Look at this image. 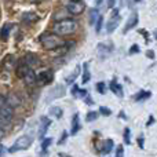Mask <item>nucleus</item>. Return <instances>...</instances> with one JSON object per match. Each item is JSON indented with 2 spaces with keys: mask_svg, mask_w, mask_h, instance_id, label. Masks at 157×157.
<instances>
[{
  "mask_svg": "<svg viewBox=\"0 0 157 157\" xmlns=\"http://www.w3.org/2000/svg\"><path fill=\"white\" fill-rule=\"evenodd\" d=\"M3 136H4V130H3V128H0V139H2Z\"/></svg>",
  "mask_w": 157,
  "mask_h": 157,
  "instance_id": "obj_44",
  "label": "nucleus"
},
{
  "mask_svg": "<svg viewBox=\"0 0 157 157\" xmlns=\"http://www.w3.org/2000/svg\"><path fill=\"white\" fill-rule=\"evenodd\" d=\"M71 92H72V95H73V97H76V98H77V92H78V86H77V84H75V83H73V87H72Z\"/></svg>",
  "mask_w": 157,
  "mask_h": 157,
  "instance_id": "obj_36",
  "label": "nucleus"
},
{
  "mask_svg": "<svg viewBox=\"0 0 157 157\" xmlns=\"http://www.w3.org/2000/svg\"><path fill=\"white\" fill-rule=\"evenodd\" d=\"M4 102H6V97H3V95L0 94V106H2Z\"/></svg>",
  "mask_w": 157,
  "mask_h": 157,
  "instance_id": "obj_43",
  "label": "nucleus"
},
{
  "mask_svg": "<svg viewBox=\"0 0 157 157\" xmlns=\"http://www.w3.org/2000/svg\"><path fill=\"white\" fill-rule=\"evenodd\" d=\"M3 152H4V147H3V146H2V145H0V156H2V155H3Z\"/></svg>",
  "mask_w": 157,
  "mask_h": 157,
  "instance_id": "obj_46",
  "label": "nucleus"
},
{
  "mask_svg": "<svg viewBox=\"0 0 157 157\" xmlns=\"http://www.w3.org/2000/svg\"><path fill=\"white\" fill-rule=\"evenodd\" d=\"M109 87H110L112 92H113L114 95H117L119 98H123V97H124V92H123V87L120 86L119 83H117L116 78H113V80L109 83Z\"/></svg>",
  "mask_w": 157,
  "mask_h": 157,
  "instance_id": "obj_11",
  "label": "nucleus"
},
{
  "mask_svg": "<svg viewBox=\"0 0 157 157\" xmlns=\"http://www.w3.org/2000/svg\"><path fill=\"white\" fill-rule=\"evenodd\" d=\"M95 2H97V4H98V6H99V4H101V3H102V0H95Z\"/></svg>",
  "mask_w": 157,
  "mask_h": 157,
  "instance_id": "obj_47",
  "label": "nucleus"
},
{
  "mask_svg": "<svg viewBox=\"0 0 157 157\" xmlns=\"http://www.w3.org/2000/svg\"><path fill=\"white\" fill-rule=\"evenodd\" d=\"M83 68H84V72H83V77H81V83L86 84V83H88V81H90V78H91V75H90V71H88V63L84 62Z\"/></svg>",
  "mask_w": 157,
  "mask_h": 157,
  "instance_id": "obj_25",
  "label": "nucleus"
},
{
  "mask_svg": "<svg viewBox=\"0 0 157 157\" xmlns=\"http://www.w3.org/2000/svg\"><path fill=\"white\" fill-rule=\"evenodd\" d=\"M125 2H127V0H121V4H125Z\"/></svg>",
  "mask_w": 157,
  "mask_h": 157,
  "instance_id": "obj_48",
  "label": "nucleus"
},
{
  "mask_svg": "<svg viewBox=\"0 0 157 157\" xmlns=\"http://www.w3.org/2000/svg\"><path fill=\"white\" fill-rule=\"evenodd\" d=\"M150 97H152V92H150V91H145V90H141L139 92H136V94H135L134 99H135V101H145V99H149Z\"/></svg>",
  "mask_w": 157,
  "mask_h": 157,
  "instance_id": "obj_22",
  "label": "nucleus"
},
{
  "mask_svg": "<svg viewBox=\"0 0 157 157\" xmlns=\"http://www.w3.org/2000/svg\"><path fill=\"white\" fill-rule=\"evenodd\" d=\"M76 29H77V22L71 18H65V19H61V21L55 22L54 28H52L54 33L58 36L72 35V33L76 32Z\"/></svg>",
  "mask_w": 157,
  "mask_h": 157,
  "instance_id": "obj_1",
  "label": "nucleus"
},
{
  "mask_svg": "<svg viewBox=\"0 0 157 157\" xmlns=\"http://www.w3.org/2000/svg\"><path fill=\"white\" fill-rule=\"evenodd\" d=\"M153 123H155V117H153V116H149V120L146 121V127H150Z\"/></svg>",
  "mask_w": 157,
  "mask_h": 157,
  "instance_id": "obj_39",
  "label": "nucleus"
},
{
  "mask_svg": "<svg viewBox=\"0 0 157 157\" xmlns=\"http://www.w3.org/2000/svg\"><path fill=\"white\" fill-rule=\"evenodd\" d=\"M28 69H29V66H28L26 63L24 62V61L18 62V65H17V68H15V73H17V76L22 78V77H24V75L28 72Z\"/></svg>",
  "mask_w": 157,
  "mask_h": 157,
  "instance_id": "obj_19",
  "label": "nucleus"
},
{
  "mask_svg": "<svg viewBox=\"0 0 157 157\" xmlns=\"http://www.w3.org/2000/svg\"><path fill=\"white\" fill-rule=\"evenodd\" d=\"M65 94H66V87L62 86V84H58V86L52 87V88L50 90V92L47 94L46 102L50 103L51 101H55V99H58V98H62Z\"/></svg>",
  "mask_w": 157,
  "mask_h": 157,
  "instance_id": "obj_5",
  "label": "nucleus"
},
{
  "mask_svg": "<svg viewBox=\"0 0 157 157\" xmlns=\"http://www.w3.org/2000/svg\"><path fill=\"white\" fill-rule=\"evenodd\" d=\"M134 2H136V3H138V2H141V0H134Z\"/></svg>",
  "mask_w": 157,
  "mask_h": 157,
  "instance_id": "obj_49",
  "label": "nucleus"
},
{
  "mask_svg": "<svg viewBox=\"0 0 157 157\" xmlns=\"http://www.w3.org/2000/svg\"><path fill=\"white\" fill-rule=\"evenodd\" d=\"M66 138H68V132H66V131H63V132H62V135H61V139H59V141H58V145H62V144H65Z\"/></svg>",
  "mask_w": 157,
  "mask_h": 157,
  "instance_id": "obj_34",
  "label": "nucleus"
},
{
  "mask_svg": "<svg viewBox=\"0 0 157 157\" xmlns=\"http://www.w3.org/2000/svg\"><path fill=\"white\" fill-rule=\"evenodd\" d=\"M97 91L99 92V94H105L106 92V83L105 81H99V83H97Z\"/></svg>",
  "mask_w": 157,
  "mask_h": 157,
  "instance_id": "obj_30",
  "label": "nucleus"
},
{
  "mask_svg": "<svg viewBox=\"0 0 157 157\" xmlns=\"http://www.w3.org/2000/svg\"><path fill=\"white\" fill-rule=\"evenodd\" d=\"M58 156H59V157H71V156L65 155V153H58Z\"/></svg>",
  "mask_w": 157,
  "mask_h": 157,
  "instance_id": "obj_45",
  "label": "nucleus"
},
{
  "mask_svg": "<svg viewBox=\"0 0 157 157\" xmlns=\"http://www.w3.org/2000/svg\"><path fill=\"white\" fill-rule=\"evenodd\" d=\"M52 144V138H43V142H41V150H47Z\"/></svg>",
  "mask_w": 157,
  "mask_h": 157,
  "instance_id": "obj_28",
  "label": "nucleus"
},
{
  "mask_svg": "<svg viewBox=\"0 0 157 157\" xmlns=\"http://www.w3.org/2000/svg\"><path fill=\"white\" fill-rule=\"evenodd\" d=\"M119 116H120V117H121V119H123V120H127V119H128V117H127V116H125V113H124V112H120V114H119Z\"/></svg>",
  "mask_w": 157,
  "mask_h": 157,
  "instance_id": "obj_42",
  "label": "nucleus"
},
{
  "mask_svg": "<svg viewBox=\"0 0 157 157\" xmlns=\"http://www.w3.org/2000/svg\"><path fill=\"white\" fill-rule=\"evenodd\" d=\"M113 146H114V144H113V141H112L110 138H108L106 139V142L103 144V147H102V153L103 155H109V153L113 150Z\"/></svg>",
  "mask_w": 157,
  "mask_h": 157,
  "instance_id": "obj_24",
  "label": "nucleus"
},
{
  "mask_svg": "<svg viewBox=\"0 0 157 157\" xmlns=\"http://www.w3.org/2000/svg\"><path fill=\"white\" fill-rule=\"evenodd\" d=\"M24 81H25V84H28V86H33V84L36 83V73L33 72V69L32 68H29L28 69V72L24 75Z\"/></svg>",
  "mask_w": 157,
  "mask_h": 157,
  "instance_id": "obj_15",
  "label": "nucleus"
},
{
  "mask_svg": "<svg viewBox=\"0 0 157 157\" xmlns=\"http://www.w3.org/2000/svg\"><path fill=\"white\" fill-rule=\"evenodd\" d=\"M40 41L44 50H55L63 46V40L55 33H44L40 37Z\"/></svg>",
  "mask_w": 157,
  "mask_h": 157,
  "instance_id": "obj_2",
  "label": "nucleus"
},
{
  "mask_svg": "<svg viewBox=\"0 0 157 157\" xmlns=\"http://www.w3.org/2000/svg\"><path fill=\"white\" fill-rule=\"evenodd\" d=\"M97 51H98V55H99L101 58H106L108 55H110L112 47L106 46V44H103V43H99L97 47Z\"/></svg>",
  "mask_w": 157,
  "mask_h": 157,
  "instance_id": "obj_16",
  "label": "nucleus"
},
{
  "mask_svg": "<svg viewBox=\"0 0 157 157\" xmlns=\"http://www.w3.org/2000/svg\"><path fill=\"white\" fill-rule=\"evenodd\" d=\"M98 17H99V11L97 10V8H91L90 10V25H95V22H97Z\"/></svg>",
  "mask_w": 157,
  "mask_h": 157,
  "instance_id": "obj_26",
  "label": "nucleus"
},
{
  "mask_svg": "<svg viewBox=\"0 0 157 157\" xmlns=\"http://www.w3.org/2000/svg\"><path fill=\"white\" fill-rule=\"evenodd\" d=\"M6 103L10 105L11 108L14 109V108H17V106L21 105V98H19L17 94H10V95L6 97Z\"/></svg>",
  "mask_w": 157,
  "mask_h": 157,
  "instance_id": "obj_14",
  "label": "nucleus"
},
{
  "mask_svg": "<svg viewBox=\"0 0 157 157\" xmlns=\"http://www.w3.org/2000/svg\"><path fill=\"white\" fill-rule=\"evenodd\" d=\"M52 80H54V72L52 71L40 72L39 76H36V83H39V86H47V84H51Z\"/></svg>",
  "mask_w": 157,
  "mask_h": 157,
  "instance_id": "obj_7",
  "label": "nucleus"
},
{
  "mask_svg": "<svg viewBox=\"0 0 157 157\" xmlns=\"http://www.w3.org/2000/svg\"><path fill=\"white\" fill-rule=\"evenodd\" d=\"M102 24H103V17L99 15L97 19V22H95V30H97V33L101 32V29H102Z\"/></svg>",
  "mask_w": 157,
  "mask_h": 157,
  "instance_id": "obj_31",
  "label": "nucleus"
},
{
  "mask_svg": "<svg viewBox=\"0 0 157 157\" xmlns=\"http://www.w3.org/2000/svg\"><path fill=\"white\" fill-rule=\"evenodd\" d=\"M136 25H138V14H136V13H132V15L128 18V21H127V24H125L124 30H123V32L127 33L128 30H131L132 28H135Z\"/></svg>",
  "mask_w": 157,
  "mask_h": 157,
  "instance_id": "obj_13",
  "label": "nucleus"
},
{
  "mask_svg": "<svg viewBox=\"0 0 157 157\" xmlns=\"http://www.w3.org/2000/svg\"><path fill=\"white\" fill-rule=\"evenodd\" d=\"M119 24H120L119 10H114V11H113V15H112V18L109 19L108 24H106V32H108V33H113L114 29L119 26Z\"/></svg>",
  "mask_w": 157,
  "mask_h": 157,
  "instance_id": "obj_8",
  "label": "nucleus"
},
{
  "mask_svg": "<svg viewBox=\"0 0 157 157\" xmlns=\"http://www.w3.org/2000/svg\"><path fill=\"white\" fill-rule=\"evenodd\" d=\"M146 55H147V57H149V58H152V59H153V58H155V52H153L152 50H149V51L146 52Z\"/></svg>",
  "mask_w": 157,
  "mask_h": 157,
  "instance_id": "obj_40",
  "label": "nucleus"
},
{
  "mask_svg": "<svg viewBox=\"0 0 157 157\" xmlns=\"http://www.w3.org/2000/svg\"><path fill=\"white\" fill-rule=\"evenodd\" d=\"M22 61H24L25 63H26L29 68H32V66H36L39 65V62H40V59H39V57L36 54H33V52H28L26 55H25L24 58H22Z\"/></svg>",
  "mask_w": 157,
  "mask_h": 157,
  "instance_id": "obj_10",
  "label": "nucleus"
},
{
  "mask_svg": "<svg viewBox=\"0 0 157 157\" xmlns=\"http://www.w3.org/2000/svg\"><path fill=\"white\" fill-rule=\"evenodd\" d=\"M39 19V15L35 13H24L22 14V21L25 22V24H33V22H36Z\"/></svg>",
  "mask_w": 157,
  "mask_h": 157,
  "instance_id": "obj_20",
  "label": "nucleus"
},
{
  "mask_svg": "<svg viewBox=\"0 0 157 157\" xmlns=\"http://www.w3.org/2000/svg\"><path fill=\"white\" fill-rule=\"evenodd\" d=\"M81 125H80V120H78V113H75L73 119H72V130H71V134L72 135H76V134L80 131Z\"/></svg>",
  "mask_w": 157,
  "mask_h": 157,
  "instance_id": "obj_18",
  "label": "nucleus"
},
{
  "mask_svg": "<svg viewBox=\"0 0 157 157\" xmlns=\"http://www.w3.org/2000/svg\"><path fill=\"white\" fill-rule=\"evenodd\" d=\"M139 51H141V48H139L138 44H132L128 52H130V54H136V52H139Z\"/></svg>",
  "mask_w": 157,
  "mask_h": 157,
  "instance_id": "obj_33",
  "label": "nucleus"
},
{
  "mask_svg": "<svg viewBox=\"0 0 157 157\" xmlns=\"http://www.w3.org/2000/svg\"><path fill=\"white\" fill-rule=\"evenodd\" d=\"M121 156H123V146L119 145V146H117V150H116V157H121Z\"/></svg>",
  "mask_w": 157,
  "mask_h": 157,
  "instance_id": "obj_37",
  "label": "nucleus"
},
{
  "mask_svg": "<svg viewBox=\"0 0 157 157\" xmlns=\"http://www.w3.org/2000/svg\"><path fill=\"white\" fill-rule=\"evenodd\" d=\"M13 28L11 24H4L0 29V40L2 41H7L8 40V36H10V30Z\"/></svg>",
  "mask_w": 157,
  "mask_h": 157,
  "instance_id": "obj_17",
  "label": "nucleus"
},
{
  "mask_svg": "<svg viewBox=\"0 0 157 157\" xmlns=\"http://www.w3.org/2000/svg\"><path fill=\"white\" fill-rule=\"evenodd\" d=\"M99 113L103 114V116H110L112 110L109 108H106V106H101V108H99Z\"/></svg>",
  "mask_w": 157,
  "mask_h": 157,
  "instance_id": "obj_32",
  "label": "nucleus"
},
{
  "mask_svg": "<svg viewBox=\"0 0 157 157\" xmlns=\"http://www.w3.org/2000/svg\"><path fill=\"white\" fill-rule=\"evenodd\" d=\"M123 138H124V144L125 145L131 144V131H130V128L128 127L124 130V135H123Z\"/></svg>",
  "mask_w": 157,
  "mask_h": 157,
  "instance_id": "obj_29",
  "label": "nucleus"
},
{
  "mask_svg": "<svg viewBox=\"0 0 157 157\" xmlns=\"http://www.w3.org/2000/svg\"><path fill=\"white\" fill-rule=\"evenodd\" d=\"M51 125V120L47 116H41L40 117V128H39V138L43 139L46 132L48 131V127Z\"/></svg>",
  "mask_w": 157,
  "mask_h": 157,
  "instance_id": "obj_9",
  "label": "nucleus"
},
{
  "mask_svg": "<svg viewBox=\"0 0 157 157\" xmlns=\"http://www.w3.org/2000/svg\"><path fill=\"white\" fill-rule=\"evenodd\" d=\"M138 145H139V147H141V149H144V147H145V139H144V136H139V138H138Z\"/></svg>",
  "mask_w": 157,
  "mask_h": 157,
  "instance_id": "obj_38",
  "label": "nucleus"
},
{
  "mask_svg": "<svg viewBox=\"0 0 157 157\" xmlns=\"http://www.w3.org/2000/svg\"><path fill=\"white\" fill-rule=\"evenodd\" d=\"M156 39H157V30H156Z\"/></svg>",
  "mask_w": 157,
  "mask_h": 157,
  "instance_id": "obj_50",
  "label": "nucleus"
},
{
  "mask_svg": "<svg viewBox=\"0 0 157 157\" xmlns=\"http://www.w3.org/2000/svg\"><path fill=\"white\" fill-rule=\"evenodd\" d=\"M33 142V138L30 135H22L14 142L13 146L8 147V153H15V152H19V150H26L28 147L32 145Z\"/></svg>",
  "mask_w": 157,
  "mask_h": 157,
  "instance_id": "obj_3",
  "label": "nucleus"
},
{
  "mask_svg": "<svg viewBox=\"0 0 157 157\" xmlns=\"http://www.w3.org/2000/svg\"><path fill=\"white\" fill-rule=\"evenodd\" d=\"M114 2H116V0H108V7H113L114 6Z\"/></svg>",
  "mask_w": 157,
  "mask_h": 157,
  "instance_id": "obj_41",
  "label": "nucleus"
},
{
  "mask_svg": "<svg viewBox=\"0 0 157 157\" xmlns=\"http://www.w3.org/2000/svg\"><path fill=\"white\" fill-rule=\"evenodd\" d=\"M78 75H80V66L77 65L76 68H75V72H72V73L66 77V83H68V84H73L75 81H76V78L78 77Z\"/></svg>",
  "mask_w": 157,
  "mask_h": 157,
  "instance_id": "obj_23",
  "label": "nucleus"
},
{
  "mask_svg": "<svg viewBox=\"0 0 157 157\" xmlns=\"http://www.w3.org/2000/svg\"><path fill=\"white\" fill-rule=\"evenodd\" d=\"M2 66L4 69H7V71H11V69L15 66V57L11 55V54L6 55V57L3 58V61H2Z\"/></svg>",
  "mask_w": 157,
  "mask_h": 157,
  "instance_id": "obj_12",
  "label": "nucleus"
},
{
  "mask_svg": "<svg viewBox=\"0 0 157 157\" xmlns=\"http://www.w3.org/2000/svg\"><path fill=\"white\" fill-rule=\"evenodd\" d=\"M48 113L51 114L52 117H55V119H61L63 114V110H62V108H59V106H51V108L48 109Z\"/></svg>",
  "mask_w": 157,
  "mask_h": 157,
  "instance_id": "obj_21",
  "label": "nucleus"
},
{
  "mask_svg": "<svg viewBox=\"0 0 157 157\" xmlns=\"http://www.w3.org/2000/svg\"><path fill=\"white\" fill-rule=\"evenodd\" d=\"M87 90H80L78 88V92H77V98H86L87 97Z\"/></svg>",
  "mask_w": 157,
  "mask_h": 157,
  "instance_id": "obj_35",
  "label": "nucleus"
},
{
  "mask_svg": "<svg viewBox=\"0 0 157 157\" xmlns=\"http://www.w3.org/2000/svg\"><path fill=\"white\" fill-rule=\"evenodd\" d=\"M13 116H14V109L4 102L0 106V124L2 125L10 124L11 120H13Z\"/></svg>",
  "mask_w": 157,
  "mask_h": 157,
  "instance_id": "obj_4",
  "label": "nucleus"
},
{
  "mask_svg": "<svg viewBox=\"0 0 157 157\" xmlns=\"http://www.w3.org/2000/svg\"><path fill=\"white\" fill-rule=\"evenodd\" d=\"M84 8H86L84 3L78 2V0H73V2L68 3V6H66V11H68L71 15H80L84 11Z\"/></svg>",
  "mask_w": 157,
  "mask_h": 157,
  "instance_id": "obj_6",
  "label": "nucleus"
},
{
  "mask_svg": "<svg viewBox=\"0 0 157 157\" xmlns=\"http://www.w3.org/2000/svg\"><path fill=\"white\" fill-rule=\"evenodd\" d=\"M98 116H99V113H98V112H95V110L88 112V113H87V116H86V121H88V123L94 121V120L98 119Z\"/></svg>",
  "mask_w": 157,
  "mask_h": 157,
  "instance_id": "obj_27",
  "label": "nucleus"
}]
</instances>
